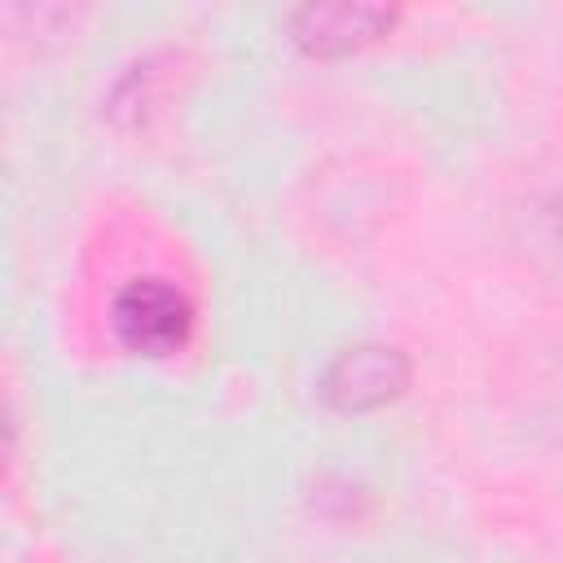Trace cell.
<instances>
[{
	"instance_id": "cell-1",
	"label": "cell",
	"mask_w": 563,
	"mask_h": 563,
	"mask_svg": "<svg viewBox=\"0 0 563 563\" xmlns=\"http://www.w3.org/2000/svg\"><path fill=\"white\" fill-rule=\"evenodd\" d=\"M110 330L123 352L163 361L180 352L194 334V303L185 290H176L163 277H136L128 282L110 303Z\"/></svg>"
},
{
	"instance_id": "cell-2",
	"label": "cell",
	"mask_w": 563,
	"mask_h": 563,
	"mask_svg": "<svg viewBox=\"0 0 563 563\" xmlns=\"http://www.w3.org/2000/svg\"><path fill=\"white\" fill-rule=\"evenodd\" d=\"M409 387V361L387 343L343 347L321 374V400L339 413H369Z\"/></svg>"
},
{
	"instance_id": "cell-3",
	"label": "cell",
	"mask_w": 563,
	"mask_h": 563,
	"mask_svg": "<svg viewBox=\"0 0 563 563\" xmlns=\"http://www.w3.org/2000/svg\"><path fill=\"white\" fill-rule=\"evenodd\" d=\"M396 22V9H383V4H299L290 9L286 26H290V40L312 53V57H343V53H356L365 44H374L378 35H387Z\"/></svg>"
}]
</instances>
